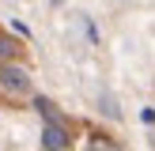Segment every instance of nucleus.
I'll return each instance as SVG.
<instances>
[{
  "label": "nucleus",
  "mask_w": 155,
  "mask_h": 151,
  "mask_svg": "<svg viewBox=\"0 0 155 151\" xmlns=\"http://www.w3.org/2000/svg\"><path fill=\"white\" fill-rule=\"evenodd\" d=\"M0 87L12 91V95H27L30 91V76L19 64H0Z\"/></svg>",
  "instance_id": "obj_1"
},
{
  "label": "nucleus",
  "mask_w": 155,
  "mask_h": 151,
  "mask_svg": "<svg viewBox=\"0 0 155 151\" xmlns=\"http://www.w3.org/2000/svg\"><path fill=\"white\" fill-rule=\"evenodd\" d=\"M42 140H45V147H49V151H64L72 136H68V128H64V125H49V121H45V128H42Z\"/></svg>",
  "instance_id": "obj_2"
},
{
  "label": "nucleus",
  "mask_w": 155,
  "mask_h": 151,
  "mask_svg": "<svg viewBox=\"0 0 155 151\" xmlns=\"http://www.w3.org/2000/svg\"><path fill=\"white\" fill-rule=\"evenodd\" d=\"M34 110L42 113V117L49 121V125H64V117H61V113L53 110V102H49V98H34Z\"/></svg>",
  "instance_id": "obj_3"
},
{
  "label": "nucleus",
  "mask_w": 155,
  "mask_h": 151,
  "mask_svg": "<svg viewBox=\"0 0 155 151\" xmlns=\"http://www.w3.org/2000/svg\"><path fill=\"white\" fill-rule=\"evenodd\" d=\"M87 151H121V147H117V143H110L106 136H91V140H87Z\"/></svg>",
  "instance_id": "obj_4"
},
{
  "label": "nucleus",
  "mask_w": 155,
  "mask_h": 151,
  "mask_svg": "<svg viewBox=\"0 0 155 151\" xmlns=\"http://www.w3.org/2000/svg\"><path fill=\"white\" fill-rule=\"evenodd\" d=\"M19 53V45L12 42V38H0V60H8V57H15Z\"/></svg>",
  "instance_id": "obj_5"
},
{
  "label": "nucleus",
  "mask_w": 155,
  "mask_h": 151,
  "mask_svg": "<svg viewBox=\"0 0 155 151\" xmlns=\"http://www.w3.org/2000/svg\"><path fill=\"white\" fill-rule=\"evenodd\" d=\"M102 110L110 113V117H121V113H117V106H114V98H110V95H102Z\"/></svg>",
  "instance_id": "obj_6"
},
{
  "label": "nucleus",
  "mask_w": 155,
  "mask_h": 151,
  "mask_svg": "<svg viewBox=\"0 0 155 151\" xmlns=\"http://www.w3.org/2000/svg\"><path fill=\"white\" fill-rule=\"evenodd\" d=\"M49 4H61V0H49Z\"/></svg>",
  "instance_id": "obj_7"
},
{
  "label": "nucleus",
  "mask_w": 155,
  "mask_h": 151,
  "mask_svg": "<svg viewBox=\"0 0 155 151\" xmlns=\"http://www.w3.org/2000/svg\"><path fill=\"white\" fill-rule=\"evenodd\" d=\"M45 151H49V147H45Z\"/></svg>",
  "instance_id": "obj_8"
}]
</instances>
